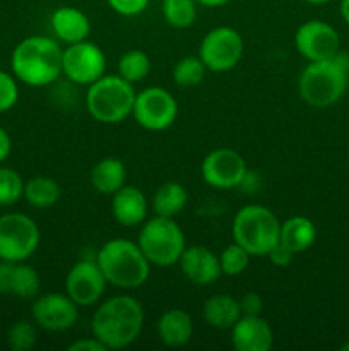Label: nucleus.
<instances>
[{
  "mask_svg": "<svg viewBox=\"0 0 349 351\" xmlns=\"http://www.w3.org/2000/svg\"><path fill=\"white\" fill-rule=\"evenodd\" d=\"M10 149H12V143H10L9 134L0 127V165L9 158Z\"/></svg>",
  "mask_w": 349,
  "mask_h": 351,
  "instance_id": "nucleus-38",
  "label": "nucleus"
},
{
  "mask_svg": "<svg viewBox=\"0 0 349 351\" xmlns=\"http://www.w3.org/2000/svg\"><path fill=\"white\" fill-rule=\"evenodd\" d=\"M178 266L183 276L198 287H209L222 276L219 256L202 245L187 247L178 261Z\"/></svg>",
  "mask_w": 349,
  "mask_h": 351,
  "instance_id": "nucleus-16",
  "label": "nucleus"
},
{
  "mask_svg": "<svg viewBox=\"0 0 349 351\" xmlns=\"http://www.w3.org/2000/svg\"><path fill=\"white\" fill-rule=\"evenodd\" d=\"M135 89L132 82L120 75H103L88 86L86 108L99 123L115 125L132 115Z\"/></svg>",
  "mask_w": 349,
  "mask_h": 351,
  "instance_id": "nucleus-5",
  "label": "nucleus"
},
{
  "mask_svg": "<svg viewBox=\"0 0 349 351\" xmlns=\"http://www.w3.org/2000/svg\"><path fill=\"white\" fill-rule=\"evenodd\" d=\"M250 254L238 245L236 242L229 243L219 254V264H221V273L224 276H240L246 271L250 264Z\"/></svg>",
  "mask_w": 349,
  "mask_h": 351,
  "instance_id": "nucleus-30",
  "label": "nucleus"
},
{
  "mask_svg": "<svg viewBox=\"0 0 349 351\" xmlns=\"http://www.w3.org/2000/svg\"><path fill=\"white\" fill-rule=\"evenodd\" d=\"M339 10H341V16L346 23L349 24V0H341V5H339Z\"/></svg>",
  "mask_w": 349,
  "mask_h": 351,
  "instance_id": "nucleus-40",
  "label": "nucleus"
},
{
  "mask_svg": "<svg viewBox=\"0 0 349 351\" xmlns=\"http://www.w3.org/2000/svg\"><path fill=\"white\" fill-rule=\"evenodd\" d=\"M144 328V308L130 295H116L96 308L91 331L106 350H122L132 345Z\"/></svg>",
  "mask_w": 349,
  "mask_h": 351,
  "instance_id": "nucleus-1",
  "label": "nucleus"
},
{
  "mask_svg": "<svg viewBox=\"0 0 349 351\" xmlns=\"http://www.w3.org/2000/svg\"><path fill=\"white\" fill-rule=\"evenodd\" d=\"M50 26L57 40L67 45L89 40L91 34V21L88 14L72 5L55 9L50 17Z\"/></svg>",
  "mask_w": 349,
  "mask_h": 351,
  "instance_id": "nucleus-19",
  "label": "nucleus"
},
{
  "mask_svg": "<svg viewBox=\"0 0 349 351\" xmlns=\"http://www.w3.org/2000/svg\"><path fill=\"white\" fill-rule=\"evenodd\" d=\"M137 245L140 247L144 256L151 266L170 267L178 264L181 254L187 249L185 233L174 218L156 216L142 223Z\"/></svg>",
  "mask_w": 349,
  "mask_h": 351,
  "instance_id": "nucleus-7",
  "label": "nucleus"
},
{
  "mask_svg": "<svg viewBox=\"0 0 349 351\" xmlns=\"http://www.w3.org/2000/svg\"><path fill=\"white\" fill-rule=\"evenodd\" d=\"M205 72H207V67L201 60V57L188 55L174 64L171 75H173L174 84L180 88H195L204 81Z\"/></svg>",
  "mask_w": 349,
  "mask_h": 351,
  "instance_id": "nucleus-28",
  "label": "nucleus"
},
{
  "mask_svg": "<svg viewBox=\"0 0 349 351\" xmlns=\"http://www.w3.org/2000/svg\"><path fill=\"white\" fill-rule=\"evenodd\" d=\"M125 165L118 158H103L91 170V185L103 195H113L125 185Z\"/></svg>",
  "mask_w": 349,
  "mask_h": 351,
  "instance_id": "nucleus-23",
  "label": "nucleus"
},
{
  "mask_svg": "<svg viewBox=\"0 0 349 351\" xmlns=\"http://www.w3.org/2000/svg\"><path fill=\"white\" fill-rule=\"evenodd\" d=\"M202 315L211 328L221 329V331L231 329L236 321L242 317L238 298L226 293L214 295L205 300L204 307H202Z\"/></svg>",
  "mask_w": 349,
  "mask_h": 351,
  "instance_id": "nucleus-22",
  "label": "nucleus"
},
{
  "mask_svg": "<svg viewBox=\"0 0 349 351\" xmlns=\"http://www.w3.org/2000/svg\"><path fill=\"white\" fill-rule=\"evenodd\" d=\"M248 168L242 154L229 147H218L202 160L201 175L205 184L218 191H229L242 185Z\"/></svg>",
  "mask_w": 349,
  "mask_h": 351,
  "instance_id": "nucleus-12",
  "label": "nucleus"
},
{
  "mask_svg": "<svg viewBox=\"0 0 349 351\" xmlns=\"http://www.w3.org/2000/svg\"><path fill=\"white\" fill-rule=\"evenodd\" d=\"M303 2L310 3V5H324V3H328L331 0H303Z\"/></svg>",
  "mask_w": 349,
  "mask_h": 351,
  "instance_id": "nucleus-41",
  "label": "nucleus"
},
{
  "mask_svg": "<svg viewBox=\"0 0 349 351\" xmlns=\"http://www.w3.org/2000/svg\"><path fill=\"white\" fill-rule=\"evenodd\" d=\"M96 263L108 285L122 290L140 288L151 274V263L137 242L129 239H112L103 243L96 254Z\"/></svg>",
  "mask_w": 349,
  "mask_h": 351,
  "instance_id": "nucleus-4",
  "label": "nucleus"
},
{
  "mask_svg": "<svg viewBox=\"0 0 349 351\" xmlns=\"http://www.w3.org/2000/svg\"><path fill=\"white\" fill-rule=\"evenodd\" d=\"M132 117L142 129L163 132L177 120L178 101L168 89L151 86L135 95Z\"/></svg>",
  "mask_w": 349,
  "mask_h": 351,
  "instance_id": "nucleus-9",
  "label": "nucleus"
},
{
  "mask_svg": "<svg viewBox=\"0 0 349 351\" xmlns=\"http://www.w3.org/2000/svg\"><path fill=\"white\" fill-rule=\"evenodd\" d=\"M149 202L146 194L135 185H123L112 195V215L125 228L142 225L147 219Z\"/></svg>",
  "mask_w": 349,
  "mask_h": 351,
  "instance_id": "nucleus-18",
  "label": "nucleus"
},
{
  "mask_svg": "<svg viewBox=\"0 0 349 351\" xmlns=\"http://www.w3.org/2000/svg\"><path fill=\"white\" fill-rule=\"evenodd\" d=\"M157 336L170 348L188 345L194 335V321L183 308H170L157 319Z\"/></svg>",
  "mask_w": 349,
  "mask_h": 351,
  "instance_id": "nucleus-20",
  "label": "nucleus"
},
{
  "mask_svg": "<svg viewBox=\"0 0 349 351\" xmlns=\"http://www.w3.org/2000/svg\"><path fill=\"white\" fill-rule=\"evenodd\" d=\"M31 315L38 328L50 332H64L77 322L79 305L67 293H47L34 298Z\"/></svg>",
  "mask_w": 349,
  "mask_h": 351,
  "instance_id": "nucleus-15",
  "label": "nucleus"
},
{
  "mask_svg": "<svg viewBox=\"0 0 349 351\" xmlns=\"http://www.w3.org/2000/svg\"><path fill=\"white\" fill-rule=\"evenodd\" d=\"M105 274L99 269L96 259L77 261L65 276V293L79 305L91 307L98 304L106 290Z\"/></svg>",
  "mask_w": 349,
  "mask_h": 351,
  "instance_id": "nucleus-14",
  "label": "nucleus"
},
{
  "mask_svg": "<svg viewBox=\"0 0 349 351\" xmlns=\"http://www.w3.org/2000/svg\"><path fill=\"white\" fill-rule=\"evenodd\" d=\"M245 50L242 34L229 26L209 31L198 45V57L207 71L228 72L240 64Z\"/></svg>",
  "mask_w": 349,
  "mask_h": 351,
  "instance_id": "nucleus-10",
  "label": "nucleus"
},
{
  "mask_svg": "<svg viewBox=\"0 0 349 351\" xmlns=\"http://www.w3.org/2000/svg\"><path fill=\"white\" fill-rule=\"evenodd\" d=\"M60 185L50 177H33L24 184V199L36 209H48L60 201Z\"/></svg>",
  "mask_w": 349,
  "mask_h": 351,
  "instance_id": "nucleus-25",
  "label": "nucleus"
},
{
  "mask_svg": "<svg viewBox=\"0 0 349 351\" xmlns=\"http://www.w3.org/2000/svg\"><path fill=\"white\" fill-rule=\"evenodd\" d=\"M68 351H108L106 346L99 341L98 338H82L79 341H74L70 346L67 348Z\"/></svg>",
  "mask_w": 349,
  "mask_h": 351,
  "instance_id": "nucleus-37",
  "label": "nucleus"
},
{
  "mask_svg": "<svg viewBox=\"0 0 349 351\" xmlns=\"http://www.w3.org/2000/svg\"><path fill=\"white\" fill-rule=\"evenodd\" d=\"M24 197V182L12 168L0 167V206H14Z\"/></svg>",
  "mask_w": 349,
  "mask_h": 351,
  "instance_id": "nucleus-31",
  "label": "nucleus"
},
{
  "mask_svg": "<svg viewBox=\"0 0 349 351\" xmlns=\"http://www.w3.org/2000/svg\"><path fill=\"white\" fill-rule=\"evenodd\" d=\"M151 72V58L142 50H129L120 57L118 60V75L125 81L135 82L144 81Z\"/></svg>",
  "mask_w": 349,
  "mask_h": 351,
  "instance_id": "nucleus-29",
  "label": "nucleus"
},
{
  "mask_svg": "<svg viewBox=\"0 0 349 351\" xmlns=\"http://www.w3.org/2000/svg\"><path fill=\"white\" fill-rule=\"evenodd\" d=\"M229 331L236 351H269L274 345V331L262 315H242Z\"/></svg>",
  "mask_w": 349,
  "mask_h": 351,
  "instance_id": "nucleus-17",
  "label": "nucleus"
},
{
  "mask_svg": "<svg viewBox=\"0 0 349 351\" xmlns=\"http://www.w3.org/2000/svg\"><path fill=\"white\" fill-rule=\"evenodd\" d=\"M105 51L89 40L67 45L62 53V74L74 84H92L105 75Z\"/></svg>",
  "mask_w": 349,
  "mask_h": 351,
  "instance_id": "nucleus-11",
  "label": "nucleus"
},
{
  "mask_svg": "<svg viewBox=\"0 0 349 351\" xmlns=\"http://www.w3.org/2000/svg\"><path fill=\"white\" fill-rule=\"evenodd\" d=\"M195 2H197L198 5H202V7H209V9H218V7H222V5H226V3H229L231 0H195Z\"/></svg>",
  "mask_w": 349,
  "mask_h": 351,
  "instance_id": "nucleus-39",
  "label": "nucleus"
},
{
  "mask_svg": "<svg viewBox=\"0 0 349 351\" xmlns=\"http://www.w3.org/2000/svg\"><path fill=\"white\" fill-rule=\"evenodd\" d=\"M151 0H106L113 12L123 17H133L142 14L147 9Z\"/></svg>",
  "mask_w": 349,
  "mask_h": 351,
  "instance_id": "nucleus-34",
  "label": "nucleus"
},
{
  "mask_svg": "<svg viewBox=\"0 0 349 351\" xmlns=\"http://www.w3.org/2000/svg\"><path fill=\"white\" fill-rule=\"evenodd\" d=\"M240 302V311L242 315H260L263 311V302L262 297L255 291H246L242 298H238Z\"/></svg>",
  "mask_w": 349,
  "mask_h": 351,
  "instance_id": "nucleus-35",
  "label": "nucleus"
},
{
  "mask_svg": "<svg viewBox=\"0 0 349 351\" xmlns=\"http://www.w3.org/2000/svg\"><path fill=\"white\" fill-rule=\"evenodd\" d=\"M40 228L26 215L10 213L0 218V259L24 263L40 245Z\"/></svg>",
  "mask_w": 349,
  "mask_h": 351,
  "instance_id": "nucleus-8",
  "label": "nucleus"
},
{
  "mask_svg": "<svg viewBox=\"0 0 349 351\" xmlns=\"http://www.w3.org/2000/svg\"><path fill=\"white\" fill-rule=\"evenodd\" d=\"M36 328L27 321L14 322L7 332V345L14 351H29L36 345Z\"/></svg>",
  "mask_w": 349,
  "mask_h": 351,
  "instance_id": "nucleus-32",
  "label": "nucleus"
},
{
  "mask_svg": "<svg viewBox=\"0 0 349 351\" xmlns=\"http://www.w3.org/2000/svg\"><path fill=\"white\" fill-rule=\"evenodd\" d=\"M40 291V276L31 266L23 263L12 264L9 295H16L21 300H33Z\"/></svg>",
  "mask_w": 349,
  "mask_h": 351,
  "instance_id": "nucleus-26",
  "label": "nucleus"
},
{
  "mask_svg": "<svg viewBox=\"0 0 349 351\" xmlns=\"http://www.w3.org/2000/svg\"><path fill=\"white\" fill-rule=\"evenodd\" d=\"M19 99V88L16 79L7 72L0 71V113L12 108Z\"/></svg>",
  "mask_w": 349,
  "mask_h": 351,
  "instance_id": "nucleus-33",
  "label": "nucleus"
},
{
  "mask_svg": "<svg viewBox=\"0 0 349 351\" xmlns=\"http://www.w3.org/2000/svg\"><path fill=\"white\" fill-rule=\"evenodd\" d=\"M279 232L281 221L266 206H243L233 219V240L252 257L267 256L279 242Z\"/></svg>",
  "mask_w": 349,
  "mask_h": 351,
  "instance_id": "nucleus-6",
  "label": "nucleus"
},
{
  "mask_svg": "<svg viewBox=\"0 0 349 351\" xmlns=\"http://www.w3.org/2000/svg\"><path fill=\"white\" fill-rule=\"evenodd\" d=\"M349 55L342 53L327 60L310 62L298 79L301 99L313 108H328L344 96L348 89Z\"/></svg>",
  "mask_w": 349,
  "mask_h": 351,
  "instance_id": "nucleus-3",
  "label": "nucleus"
},
{
  "mask_svg": "<svg viewBox=\"0 0 349 351\" xmlns=\"http://www.w3.org/2000/svg\"><path fill=\"white\" fill-rule=\"evenodd\" d=\"M62 53L64 50L53 38H26L12 51L14 77L33 88L50 86L62 75Z\"/></svg>",
  "mask_w": 349,
  "mask_h": 351,
  "instance_id": "nucleus-2",
  "label": "nucleus"
},
{
  "mask_svg": "<svg viewBox=\"0 0 349 351\" xmlns=\"http://www.w3.org/2000/svg\"><path fill=\"white\" fill-rule=\"evenodd\" d=\"M317 240V226L307 216H291L281 223L279 242L293 254L305 252Z\"/></svg>",
  "mask_w": 349,
  "mask_h": 351,
  "instance_id": "nucleus-21",
  "label": "nucleus"
},
{
  "mask_svg": "<svg viewBox=\"0 0 349 351\" xmlns=\"http://www.w3.org/2000/svg\"><path fill=\"white\" fill-rule=\"evenodd\" d=\"M188 202V192L178 182H166L153 195V211L156 216L174 218L185 209Z\"/></svg>",
  "mask_w": 349,
  "mask_h": 351,
  "instance_id": "nucleus-24",
  "label": "nucleus"
},
{
  "mask_svg": "<svg viewBox=\"0 0 349 351\" xmlns=\"http://www.w3.org/2000/svg\"><path fill=\"white\" fill-rule=\"evenodd\" d=\"M267 257H269V261L274 264V266L286 267V266H289V264H291V261H293L294 254L291 252V250L287 249V247H284L283 243L277 242L276 245H274L272 249H270V252L267 254Z\"/></svg>",
  "mask_w": 349,
  "mask_h": 351,
  "instance_id": "nucleus-36",
  "label": "nucleus"
},
{
  "mask_svg": "<svg viewBox=\"0 0 349 351\" xmlns=\"http://www.w3.org/2000/svg\"><path fill=\"white\" fill-rule=\"evenodd\" d=\"M195 0H163V17L174 29H187L197 19Z\"/></svg>",
  "mask_w": 349,
  "mask_h": 351,
  "instance_id": "nucleus-27",
  "label": "nucleus"
},
{
  "mask_svg": "<svg viewBox=\"0 0 349 351\" xmlns=\"http://www.w3.org/2000/svg\"><path fill=\"white\" fill-rule=\"evenodd\" d=\"M294 47L308 62L327 60L341 50V38L328 23L310 19L301 24L294 33Z\"/></svg>",
  "mask_w": 349,
  "mask_h": 351,
  "instance_id": "nucleus-13",
  "label": "nucleus"
},
{
  "mask_svg": "<svg viewBox=\"0 0 349 351\" xmlns=\"http://www.w3.org/2000/svg\"><path fill=\"white\" fill-rule=\"evenodd\" d=\"M341 350H342V351H349V341L344 343V345L341 346Z\"/></svg>",
  "mask_w": 349,
  "mask_h": 351,
  "instance_id": "nucleus-42",
  "label": "nucleus"
}]
</instances>
